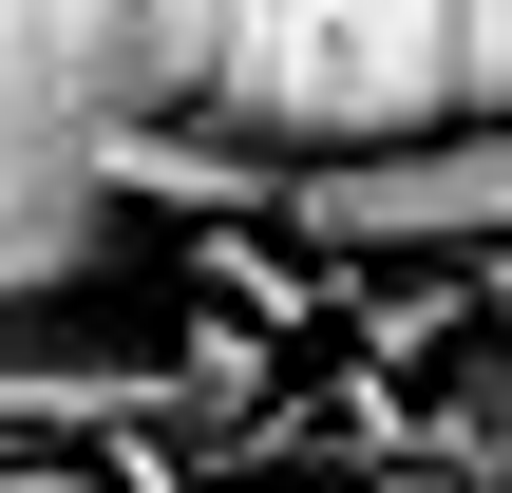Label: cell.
Masks as SVG:
<instances>
[{"instance_id":"5","label":"cell","mask_w":512,"mask_h":493,"mask_svg":"<svg viewBox=\"0 0 512 493\" xmlns=\"http://www.w3.org/2000/svg\"><path fill=\"white\" fill-rule=\"evenodd\" d=\"M0 493H95V475H57V456H0Z\"/></svg>"},{"instance_id":"4","label":"cell","mask_w":512,"mask_h":493,"mask_svg":"<svg viewBox=\"0 0 512 493\" xmlns=\"http://www.w3.org/2000/svg\"><path fill=\"white\" fill-rule=\"evenodd\" d=\"M456 304H494V361H512V247H494V266H456Z\"/></svg>"},{"instance_id":"6","label":"cell","mask_w":512,"mask_h":493,"mask_svg":"<svg viewBox=\"0 0 512 493\" xmlns=\"http://www.w3.org/2000/svg\"><path fill=\"white\" fill-rule=\"evenodd\" d=\"M133 493H171V475H133Z\"/></svg>"},{"instance_id":"2","label":"cell","mask_w":512,"mask_h":493,"mask_svg":"<svg viewBox=\"0 0 512 493\" xmlns=\"http://www.w3.org/2000/svg\"><path fill=\"white\" fill-rule=\"evenodd\" d=\"M266 228L304 247V266H494L512 247V114L475 133H418V152H342V171H285L266 190Z\"/></svg>"},{"instance_id":"1","label":"cell","mask_w":512,"mask_h":493,"mask_svg":"<svg viewBox=\"0 0 512 493\" xmlns=\"http://www.w3.org/2000/svg\"><path fill=\"white\" fill-rule=\"evenodd\" d=\"M512 114V0H0V323H95L133 209L266 228L285 171Z\"/></svg>"},{"instance_id":"3","label":"cell","mask_w":512,"mask_h":493,"mask_svg":"<svg viewBox=\"0 0 512 493\" xmlns=\"http://www.w3.org/2000/svg\"><path fill=\"white\" fill-rule=\"evenodd\" d=\"M456 475H512V361H456V399H437V493Z\"/></svg>"}]
</instances>
